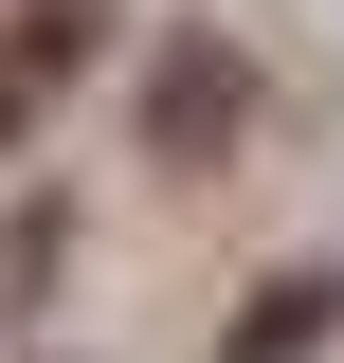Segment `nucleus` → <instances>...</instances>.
I'll use <instances>...</instances> for the list:
<instances>
[{
  "label": "nucleus",
  "instance_id": "3",
  "mask_svg": "<svg viewBox=\"0 0 344 363\" xmlns=\"http://www.w3.org/2000/svg\"><path fill=\"white\" fill-rule=\"evenodd\" d=\"M217 109H236V55H164V145H217Z\"/></svg>",
  "mask_w": 344,
  "mask_h": 363
},
{
  "label": "nucleus",
  "instance_id": "1",
  "mask_svg": "<svg viewBox=\"0 0 344 363\" xmlns=\"http://www.w3.org/2000/svg\"><path fill=\"white\" fill-rule=\"evenodd\" d=\"M73 55H91V0H37V18H18V37H0V145L37 128V91L73 73Z\"/></svg>",
  "mask_w": 344,
  "mask_h": 363
},
{
  "label": "nucleus",
  "instance_id": "2",
  "mask_svg": "<svg viewBox=\"0 0 344 363\" xmlns=\"http://www.w3.org/2000/svg\"><path fill=\"white\" fill-rule=\"evenodd\" d=\"M326 327H344V291H326V272H290V291H272V309L236 327V363H308Z\"/></svg>",
  "mask_w": 344,
  "mask_h": 363
}]
</instances>
